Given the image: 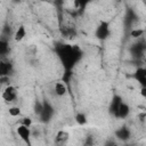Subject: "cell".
Returning a JSON list of instances; mask_svg holds the SVG:
<instances>
[{"label":"cell","mask_w":146,"mask_h":146,"mask_svg":"<svg viewBox=\"0 0 146 146\" xmlns=\"http://www.w3.org/2000/svg\"><path fill=\"white\" fill-rule=\"evenodd\" d=\"M67 139H68V133L64 130L59 131L56 136V143H65Z\"/></svg>","instance_id":"obj_13"},{"label":"cell","mask_w":146,"mask_h":146,"mask_svg":"<svg viewBox=\"0 0 146 146\" xmlns=\"http://www.w3.org/2000/svg\"><path fill=\"white\" fill-rule=\"evenodd\" d=\"M10 68H11L10 63H7V62H3V60H2V62L0 63V74H1V76L8 75L9 72H10Z\"/></svg>","instance_id":"obj_12"},{"label":"cell","mask_w":146,"mask_h":146,"mask_svg":"<svg viewBox=\"0 0 146 146\" xmlns=\"http://www.w3.org/2000/svg\"><path fill=\"white\" fill-rule=\"evenodd\" d=\"M8 113H9V115L13 116V117L19 116V115H21V108H19L18 106H11V107H9Z\"/></svg>","instance_id":"obj_15"},{"label":"cell","mask_w":146,"mask_h":146,"mask_svg":"<svg viewBox=\"0 0 146 146\" xmlns=\"http://www.w3.org/2000/svg\"><path fill=\"white\" fill-rule=\"evenodd\" d=\"M25 35H26L25 26L21 25V26L17 27V30H16V32H15V34H14V39H15V41L18 42V41H22V40L25 38Z\"/></svg>","instance_id":"obj_9"},{"label":"cell","mask_w":146,"mask_h":146,"mask_svg":"<svg viewBox=\"0 0 146 146\" xmlns=\"http://www.w3.org/2000/svg\"><path fill=\"white\" fill-rule=\"evenodd\" d=\"M75 121H76L78 124H80V125H84V124L87 123L88 119H87V116H86L84 113H78V114L75 115Z\"/></svg>","instance_id":"obj_14"},{"label":"cell","mask_w":146,"mask_h":146,"mask_svg":"<svg viewBox=\"0 0 146 146\" xmlns=\"http://www.w3.org/2000/svg\"><path fill=\"white\" fill-rule=\"evenodd\" d=\"M54 90H55V94L59 97L62 96H65L66 92H67V87L65 84V82H56L55 83V87H54Z\"/></svg>","instance_id":"obj_6"},{"label":"cell","mask_w":146,"mask_h":146,"mask_svg":"<svg viewBox=\"0 0 146 146\" xmlns=\"http://www.w3.org/2000/svg\"><path fill=\"white\" fill-rule=\"evenodd\" d=\"M129 112H130V107H129V105L122 102L121 105L119 106V108L116 110L114 116L117 117V119H125V117L129 115Z\"/></svg>","instance_id":"obj_5"},{"label":"cell","mask_w":146,"mask_h":146,"mask_svg":"<svg viewBox=\"0 0 146 146\" xmlns=\"http://www.w3.org/2000/svg\"><path fill=\"white\" fill-rule=\"evenodd\" d=\"M143 34H144V30H141V29H135L130 32L131 38H140Z\"/></svg>","instance_id":"obj_16"},{"label":"cell","mask_w":146,"mask_h":146,"mask_svg":"<svg viewBox=\"0 0 146 146\" xmlns=\"http://www.w3.org/2000/svg\"><path fill=\"white\" fill-rule=\"evenodd\" d=\"M8 51V43L6 41H0V54L1 55H6V52Z\"/></svg>","instance_id":"obj_17"},{"label":"cell","mask_w":146,"mask_h":146,"mask_svg":"<svg viewBox=\"0 0 146 146\" xmlns=\"http://www.w3.org/2000/svg\"><path fill=\"white\" fill-rule=\"evenodd\" d=\"M21 123H22V124H25V125H27V127H31V125H32V119H31V117H23V120H22Z\"/></svg>","instance_id":"obj_18"},{"label":"cell","mask_w":146,"mask_h":146,"mask_svg":"<svg viewBox=\"0 0 146 146\" xmlns=\"http://www.w3.org/2000/svg\"><path fill=\"white\" fill-rule=\"evenodd\" d=\"M58 56L62 59V63L64 65V67L70 71L74 64L80 59L81 57V51L78 47H72L70 44H64L63 47H60V49H58Z\"/></svg>","instance_id":"obj_1"},{"label":"cell","mask_w":146,"mask_h":146,"mask_svg":"<svg viewBox=\"0 0 146 146\" xmlns=\"http://www.w3.org/2000/svg\"><path fill=\"white\" fill-rule=\"evenodd\" d=\"M138 117H139V120H140V121H144V120L146 119V113H141V114H139V116H138Z\"/></svg>","instance_id":"obj_21"},{"label":"cell","mask_w":146,"mask_h":146,"mask_svg":"<svg viewBox=\"0 0 146 146\" xmlns=\"http://www.w3.org/2000/svg\"><path fill=\"white\" fill-rule=\"evenodd\" d=\"M135 78L136 80L143 86H146V73H145V68H137L135 72Z\"/></svg>","instance_id":"obj_7"},{"label":"cell","mask_w":146,"mask_h":146,"mask_svg":"<svg viewBox=\"0 0 146 146\" xmlns=\"http://www.w3.org/2000/svg\"><path fill=\"white\" fill-rule=\"evenodd\" d=\"M121 103H122V98L120 97V96H114L113 97V99H112V102H111V105H110V112L114 115L115 114V112H116V110L119 108V106L121 105Z\"/></svg>","instance_id":"obj_8"},{"label":"cell","mask_w":146,"mask_h":146,"mask_svg":"<svg viewBox=\"0 0 146 146\" xmlns=\"http://www.w3.org/2000/svg\"><path fill=\"white\" fill-rule=\"evenodd\" d=\"M95 34H96L97 39H99V40H105V39H107V38L110 36V34H111L110 24H108L107 22H105V21L100 22L99 25H98L97 29H96Z\"/></svg>","instance_id":"obj_2"},{"label":"cell","mask_w":146,"mask_h":146,"mask_svg":"<svg viewBox=\"0 0 146 146\" xmlns=\"http://www.w3.org/2000/svg\"><path fill=\"white\" fill-rule=\"evenodd\" d=\"M115 135H116L117 138H120V139H122V140H125V139H128V138L130 137V131H129V129H127L125 127H122V128H120V129L115 132Z\"/></svg>","instance_id":"obj_11"},{"label":"cell","mask_w":146,"mask_h":146,"mask_svg":"<svg viewBox=\"0 0 146 146\" xmlns=\"http://www.w3.org/2000/svg\"><path fill=\"white\" fill-rule=\"evenodd\" d=\"M90 1H91V0H76V3H79V5H80V7H82V8H83V7H86Z\"/></svg>","instance_id":"obj_19"},{"label":"cell","mask_w":146,"mask_h":146,"mask_svg":"<svg viewBox=\"0 0 146 146\" xmlns=\"http://www.w3.org/2000/svg\"><path fill=\"white\" fill-rule=\"evenodd\" d=\"M145 73H146V68H145Z\"/></svg>","instance_id":"obj_22"},{"label":"cell","mask_w":146,"mask_h":146,"mask_svg":"<svg viewBox=\"0 0 146 146\" xmlns=\"http://www.w3.org/2000/svg\"><path fill=\"white\" fill-rule=\"evenodd\" d=\"M30 128H31V127H27V125L21 123V124L17 127V129H16L17 135L21 137V139H23V140L26 141V143H29V140H30V138H31V129H30Z\"/></svg>","instance_id":"obj_3"},{"label":"cell","mask_w":146,"mask_h":146,"mask_svg":"<svg viewBox=\"0 0 146 146\" xmlns=\"http://www.w3.org/2000/svg\"><path fill=\"white\" fill-rule=\"evenodd\" d=\"M17 97V89L13 86H8L3 92H2V98L6 100V102H14Z\"/></svg>","instance_id":"obj_4"},{"label":"cell","mask_w":146,"mask_h":146,"mask_svg":"<svg viewBox=\"0 0 146 146\" xmlns=\"http://www.w3.org/2000/svg\"><path fill=\"white\" fill-rule=\"evenodd\" d=\"M51 115H52V108L48 105H44L42 108V112L40 114V116L42 117V121H49Z\"/></svg>","instance_id":"obj_10"},{"label":"cell","mask_w":146,"mask_h":146,"mask_svg":"<svg viewBox=\"0 0 146 146\" xmlns=\"http://www.w3.org/2000/svg\"><path fill=\"white\" fill-rule=\"evenodd\" d=\"M140 95L146 99V86H143L140 89Z\"/></svg>","instance_id":"obj_20"}]
</instances>
